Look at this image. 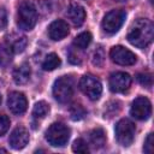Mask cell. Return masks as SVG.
Returning a JSON list of instances; mask_svg holds the SVG:
<instances>
[{
	"label": "cell",
	"mask_w": 154,
	"mask_h": 154,
	"mask_svg": "<svg viewBox=\"0 0 154 154\" xmlns=\"http://www.w3.org/2000/svg\"><path fill=\"white\" fill-rule=\"evenodd\" d=\"M0 102H1V96H0Z\"/></svg>",
	"instance_id": "f1b7e54d"
},
{
	"label": "cell",
	"mask_w": 154,
	"mask_h": 154,
	"mask_svg": "<svg viewBox=\"0 0 154 154\" xmlns=\"http://www.w3.org/2000/svg\"><path fill=\"white\" fill-rule=\"evenodd\" d=\"M137 81L140 82L141 85L146 88H150L153 84V78L150 73H138L137 75Z\"/></svg>",
	"instance_id": "d4e9b609"
},
{
	"label": "cell",
	"mask_w": 154,
	"mask_h": 154,
	"mask_svg": "<svg viewBox=\"0 0 154 154\" xmlns=\"http://www.w3.org/2000/svg\"><path fill=\"white\" fill-rule=\"evenodd\" d=\"M70 116L72 120H81L87 116V111L82 105H72L70 108Z\"/></svg>",
	"instance_id": "7402d4cb"
},
{
	"label": "cell",
	"mask_w": 154,
	"mask_h": 154,
	"mask_svg": "<svg viewBox=\"0 0 154 154\" xmlns=\"http://www.w3.org/2000/svg\"><path fill=\"white\" fill-rule=\"evenodd\" d=\"M79 89L82 90V93L84 95H87L93 101L99 100V97L101 96V93H102L101 82L96 77H94L91 75H84L81 78Z\"/></svg>",
	"instance_id": "52a82bcc"
},
{
	"label": "cell",
	"mask_w": 154,
	"mask_h": 154,
	"mask_svg": "<svg viewBox=\"0 0 154 154\" xmlns=\"http://www.w3.org/2000/svg\"><path fill=\"white\" fill-rule=\"evenodd\" d=\"M6 45L12 51V53H22L28 45V40L23 35L12 32L6 36Z\"/></svg>",
	"instance_id": "9a60e30c"
},
{
	"label": "cell",
	"mask_w": 154,
	"mask_h": 154,
	"mask_svg": "<svg viewBox=\"0 0 154 154\" xmlns=\"http://www.w3.org/2000/svg\"><path fill=\"white\" fill-rule=\"evenodd\" d=\"M89 141L94 148H101L106 143V134L103 129L96 128L89 132Z\"/></svg>",
	"instance_id": "e0dca14e"
},
{
	"label": "cell",
	"mask_w": 154,
	"mask_h": 154,
	"mask_svg": "<svg viewBox=\"0 0 154 154\" xmlns=\"http://www.w3.org/2000/svg\"><path fill=\"white\" fill-rule=\"evenodd\" d=\"M49 112V105L46 101H38L35 103L34 109H32V116L35 118H45Z\"/></svg>",
	"instance_id": "ffe728a7"
},
{
	"label": "cell",
	"mask_w": 154,
	"mask_h": 154,
	"mask_svg": "<svg viewBox=\"0 0 154 154\" xmlns=\"http://www.w3.org/2000/svg\"><path fill=\"white\" fill-rule=\"evenodd\" d=\"M131 85V77L126 72H114L109 77V89L114 93H124Z\"/></svg>",
	"instance_id": "8fae6325"
},
{
	"label": "cell",
	"mask_w": 154,
	"mask_h": 154,
	"mask_svg": "<svg viewBox=\"0 0 154 154\" xmlns=\"http://www.w3.org/2000/svg\"><path fill=\"white\" fill-rule=\"evenodd\" d=\"M10 124H11L10 118L5 114H1L0 116V136L5 135L7 132V130L10 128Z\"/></svg>",
	"instance_id": "484cf974"
},
{
	"label": "cell",
	"mask_w": 154,
	"mask_h": 154,
	"mask_svg": "<svg viewBox=\"0 0 154 154\" xmlns=\"http://www.w3.org/2000/svg\"><path fill=\"white\" fill-rule=\"evenodd\" d=\"M91 34L89 31H84V32H81L79 35H77L73 40V46L78 49H85L90 42H91Z\"/></svg>",
	"instance_id": "d6986e66"
},
{
	"label": "cell",
	"mask_w": 154,
	"mask_h": 154,
	"mask_svg": "<svg viewBox=\"0 0 154 154\" xmlns=\"http://www.w3.org/2000/svg\"><path fill=\"white\" fill-rule=\"evenodd\" d=\"M69 34V25L63 19H57L52 22L48 26V35L53 41H59L66 37Z\"/></svg>",
	"instance_id": "4fadbf2b"
},
{
	"label": "cell",
	"mask_w": 154,
	"mask_h": 154,
	"mask_svg": "<svg viewBox=\"0 0 154 154\" xmlns=\"http://www.w3.org/2000/svg\"><path fill=\"white\" fill-rule=\"evenodd\" d=\"M31 75V70L30 66L28 64H22L19 66H17L13 71V81L16 82V84H25Z\"/></svg>",
	"instance_id": "2e32d148"
},
{
	"label": "cell",
	"mask_w": 154,
	"mask_h": 154,
	"mask_svg": "<svg viewBox=\"0 0 154 154\" xmlns=\"http://www.w3.org/2000/svg\"><path fill=\"white\" fill-rule=\"evenodd\" d=\"M91 61H93V64H94L95 66H102V64H103V61H105V51H103V48H102L101 46H99V47L94 51Z\"/></svg>",
	"instance_id": "603a6c76"
},
{
	"label": "cell",
	"mask_w": 154,
	"mask_h": 154,
	"mask_svg": "<svg viewBox=\"0 0 154 154\" xmlns=\"http://www.w3.org/2000/svg\"><path fill=\"white\" fill-rule=\"evenodd\" d=\"M60 64H61V60H60V58L58 57V54H55V53H49V54L45 58V60H43V63H42V69H43L45 71H53V70H55L57 67H59Z\"/></svg>",
	"instance_id": "ac0fdd59"
},
{
	"label": "cell",
	"mask_w": 154,
	"mask_h": 154,
	"mask_svg": "<svg viewBox=\"0 0 154 154\" xmlns=\"http://www.w3.org/2000/svg\"><path fill=\"white\" fill-rule=\"evenodd\" d=\"M7 24V14L4 8H0V30H2Z\"/></svg>",
	"instance_id": "83f0119b"
},
{
	"label": "cell",
	"mask_w": 154,
	"mask_h": 154,
	"mask_svg": "<svg viewBox=\"0 0 154 154\" xmlns=\"http://www.w3.org/2000/svg\"><path fill=\"white\" fill-rule=\"evenodd\" d=\"M72 150L76 152V153H82V154H85L89 152V147L87 144V142L83 140V138H77L73 144H72Z\"/></svg>",
	"instance_id": "cb8c5ba5"
},
{
	"label": "cell",
	"mask_w": 154,
	"mask_h": 154,
	"mask_svg": "<svg viewBox=\"0 0 154 154\" xmlns=\"http://www.w3.org/2000/svg\"><path fill=\"white\" fill-rule=\"evenodd\" d=\"M28 142H29V132L23 126H17L16 129H13V131L8 137V143L11 148L16 150L24 148L28 144Z\"/></svg>",
	"instance_id": "7c38bea8"
},
{
	"label": "cell",
	"mask_w": 154,
	"mask_h": 154,
	"mask_svg": "<svg viewBox=\"0 0 154 154\" xmlns=\"http://www.w3.org/2000/svg\"><path fill=\"white\" fill-rule=\"evenodd\" d=\"M116 140L119 144L129 147L135 138V124L129 119H120L116 124Z\"/></svg>",
	"instance_id": "5b68a950"
},
{
	"label": "cell",
	"mask_w": 154,
	"mask_h": 154,
	"mask_svg": "<svg viewBox=\"0 0 154 154\" xmlns=\"http://www.w3.org/2000/svg\"><path fill=\"white\" fill-rule=\"evenodd\" d=\"M66 14L71 20V23L76 26H81L85 20V10L79 4H76V2L70 4L66 11Z\"/></svg>",
	"instance_id": "5bb4252c"
},
{
	"label": "cell",
	"mask_w": 154,
	"mask_h": 154,
	"mask_svg": "<svg viewBox=\"0 0 154 154\" xmlns=\"http://www.w3.org/2000/svg\"><path fill=\"white\" fill-rule=\"evenodd\" d=\"M154 26L153 23L147 18L136 19L128 32V41L138 48H146L153 41Z\"/></svg>",
	"instance_id": "6da1fadb"
},
{
	"label": "cell",
	"mask_w": 154,
	"mask_h": 154,
	"mask_svg": "<svg viewBox=\"0 0 154 154\" xmlns=\"http://www.w3.org/2000/svg\"><path fill=\"white\" fill-rule=\"evenodd\" d=\"M7 106L8 109L13 113V114H23L26 108H28V100L25 97V95L20 91H12L8 95L7 99Z\"/></svg>",
	"instance_id": "30bf717a"
},
{
	"label": "cell",
	"mask_w": 154,
	"mask_h": 154,
	"mask_svg": "<svg viewBox=\"0 0 154 154\" xmlns=\"http://www.w3.org/2000/svg\"><path fill=\"white\" fill-rule=\"evenodd\" d=\"M36 22H37V11L35 6L29 1L22 2L18 7V13H17L18 28L29 31L35 26Z\"/></svg>",
	"instance_id": "7a4b0ae2"
},
{
	"label": "cell",
	"mask_w": 154,
	"mask_h": 154,
	"mask_svg": "<svg viewBox=\"0 0 154 154\" xmlns=\"http://www.w3.org/2000/svg\"><path fill=\"white\" fill-rule=\"evenodd\" d=\"M126 18L124 10H112L107 12L102 19V29L107 34H116L123 25Z\"/></svg>",
	"instance_id": "8992f818"
},
{
	"label": "cell",
	"mask_w": 154,
	"mask_h": 154,
	"mask_svg": "<svg viewBox=\"0 0 154 154\" xmlns=\"http://www.w3.org/2000/svg\"><path fill=\"white\" fill-rule=\"evenodd\" d=\"M109 57H111L113 63H116L118 65H123V66L134 65L137 60L135 53H132L130 49H128L123 46L112 47V49L109 52Z\"/></svg>",
	"instance_id": "9c48e42d"
},
{
	"label": "cell",
	"mask_w": 154,
	"mask_h": 154,
	"mask_svg": "<svg viewBox=\"0 0 154 154\" xmlns=\"http://www.w3.org/2000/svg\"><path fill=\"white\" fill-rule=\"evenodd\" d=\"M12 51L7 45H0V66L5 67L12 61Z\"/></svg>",
	"instance_id": "44dd1931"
},
{
	"label": "cell",
	"mask_w": 154,
	"mask_h": 154,
	"mask_svg": "<svg viewBox=\"0 0 154 154\" xmlns=\"http://www.w3.org/2000/svg\"><path fill=\"white\" fill-rule=\"evenodd\" d=\"M70 138V129L63 123H53L46 131V140L53 147H63Z\"/></svg>",
	"instance_id": "3957f363"
},
{
	"label": "cell",
	"mask_w": 154,
	"mask_h": 154,
	"mask_svg": "<svg viewBox=\"0 0 154 154\" xmlns=\"http://www.w3.org/2000/svg\"><path fill=\"white\" fill-rule=\"evenodd\" d=\"M143 150L147 154H150L153 152V134H149L144 141V146H143Z\"/></svg>",
	"instance_id": "4316f807"
},
{
	"label": "cell",
	"mask_w": 154,
	"mask_h": 154,
	"mask_svg": "<svg viewBox=\"0 0 154 154\" xmlns=\"http://www.w3.org/2000/svg\"><path fill=\"white\" fill-rule=\"evenodd\" d=\"M73 95V81L69 76H61L53 84V96L57 101L65 103Z\"/></svg>",
	"instance_id": "277c9868"
},
{
	"label": "cell",
	"mask_w": 154,
	"mask_h": 154,
	"mask_svg": "<svg viewBox=\"0 0 154 154\" xmlns=\"http://www.w3.org/2000/svg\"><path fill=\"white\" fill-rule=\"evenodd\" d=\"M130 114L138 120H147L152 114V103L144 96H138L132 101Z\"/></svg>",
	"instance_id": "ba28073f"
}]
</instances>
